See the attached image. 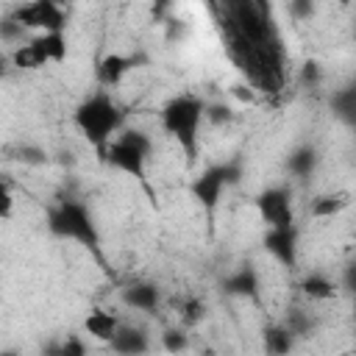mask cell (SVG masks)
<instances>
[{
	"mask_svg": "<svg viewBox=\"0 0 356 356\" xmlns=\"http://www.w3.org/2000/svg\"><path fill=\"white\" fill-rule=\"evenodd\" d=\"M47 228L53 236L58 239H70L78 242L83 248H97L100 245V234L95 225L92 211L81 203V200H58L56 206L47 209Z\"/></svg>",
	"mask_w": 356,
	"mask_h": 356,
	"instance_id": "obj_3",
	"label": "cell"
},
{
	"mask_svg": "<svg viewBox=\"0 0 356 356\" xmlns=\"http://www.w3.org/2000/svg\"><path fill=\"white\" fill-rule=\"evenodd\" d=\"M14 159H17V161H22V164H31V167L47 164V153H44L42 147H36V145H19Z\"/></svg>",
	"mask_w": 356,
	"mask_h": 356,
	"instance_id": "obj_23",
	"label": "cell"
},
{
	"mask_svg": "<svg viewBox=\"0 0 356 356\" xmlns=\"http://www.w3.org/2000/svg\"><path fill=\"white\" fill-rule=\"evenodd\" d=\"M239 181H242V164H239V161L211 164V167H206V170L192 181V197H195L209 214H214V209L220 206L225 189L236 186Z\"/></svg>",
	"mask_w": 356,
	"mask_h": 356,
	"instance_id": "obj_6",
	"label": "cell"
},
{
	"mask_svg": "<svg viewBox=\"0 0 356 356\" xmlns=\"http://www.w3.org/2000/svg\"><path fill=\"white\" fill-rule=\"evenodd\" d=\"M350 206V195L348 192H328V195H320L312 200V217L317 220H328V217H337L339 211H345Z\"/></svg>",
	"mask_w": 356,
	"mask_h": 356,
	"instance_id": "obj_15",
	"label": "cell"
},
{
	"mask_svg": "<svg viewBox=\"0 0 356 356\" xmlns=\"http://www.w3.org/2000/svg\"><path fill=\"white\" fill-rule=\"evenodd\" d=\"M292 345H295V337H292V331L286 325H270V328H264V348H267V353L281 356V353H289Z\"/></svg>",
	"mask_w": 356,
	"mask_h": 356,
	"instance_id": "obj_18",
	"label": "cell"
},
{
	"mask_svg": "<svg viewBox=\"0 0 356 356\" xmlns=\"http://www.w3.org/2000/svg\"><path fill=\"white\" fill-rule=\"evenodd\" d=\"M67 53H70V44H67L64 31H44L17 44L8 53V61L17 70H42L44 64H61Z\"/></svg>",
	"mask_w": 356,
	"mask_h": 356,
	"instance_id": "obj_5",
	"label": "cell"
},
{
	"mask_svg": "<svg viewBox=\"0 0 356 356\" xmlns=\"http://www.w3.org/2000/svg\"><path fill=\"white\" fill-rule=\"evenodd\" d=\"M53 3H58V6H67V3H70V0H53Z\"/></svg>",
	"mask_w": 356,
	"mask_h": 356,
	"instance_id": "obj_32",
	"label": "cell"
},
{
	"mask_svg": "<svg viewBox=\"0 0 356 356\" xmlns=\"http://www.w3.org/2000/svg\"><path fill=\"white\" fill-rule=\"evenodd\" d=\"M139 64V56H122V53H108L97 61V83L100 86H117L134 67Z\"/></svg>",
	"mask_w": 356,
	"mask_h": 356,
	"instance_id": "obj_10",
	"label": "cell"
},
{
	"mask_svg": "<svg viewBox=\"0 0 356 356\" xmlns=\"http://www.w3.org/2000/svg\"><path fill=\"white\" fill-rule=\"evenodd\" d=\"M56 353H61V356H81L86 348H83V342H78L75 337H70V339H64L58 348H53Z\"/></svg>",
	"mask_w": 356,
	"mask_h": 356,
	"instance_id": "obj_28",
	"label": "cell"
},
{
	"mask_svg": "<svg viewBox=\"0 0 356 356\" xmlns=\"http://www.w3.org/2000/svg\"><path fill=\"white\" fill-rule=\"evenodd\" d=\"M150 150H153V139L139 131V128H125V131H117L114 139L103 147V159L108 167L136 178L145 184V170H147V159H150Z\"/></svg>",
	"mask_w": 356,
	"mask_h": 356,
	"instance_id": "obj_4",
	"label": "cell"
},
{
	"mask_svg": "<svg viewBox=\"0 0 356 356\" xmlns=\"http://www.w3.org/2000/svg\"><path fill=\"white\" fill-rule=\"evenodd\" d=\"M200 317H203V303H200V300H186V303H184V312H181V320H184L186 325H195Z\"/></svg>",
	"mask_w": 356,
	"mask_h": 356,
	"instance_id": "obj_27",
	"label": "cell"
},
{
	"mask_svg": "<svg viewBox=\"0 0 356 356\" xmlns=\"http://www.w3.org/2000/svg\"><path fill=\"white\" fill-rule=\"evenodd\" d=\"M331 106H334V111H337L339 120H345L348 125H353V120H356V92H353L350 86L334 92Z\"/></svg>",
	"mask_w": 356,
	"mask_h": 356,
	"instance_id": "obj_19",
	"label": "cell"
},
{
	"mask_svg": "<svg viewBox=\"0 0 356 356\" xmlns=\"http://www.w3.org/2000/svg\"><path fill=\"white\" fill-rule=\"evenodd\" d=\"M8 67H11V61H8V53H0V78L8 72Z\"/></svg>",
	"mask_w": 356,
	"mask_h": 356,
	"instance_id": "obj_31",
	"label": "cell"
},
{
	"mask_svg": "<svg viewBox=\"0 0 356 356\" xmlns=\"http://www.w3.org/2000/svg\"><path fill=\"white\" fill-rule=\"evenodd\" d=\"M161 348L170 350V353H181V350L189 348V337L184 331H178V328H170V331L161 334Z\"/></svg>",
	"mask_w": 356,
	"mask_h": 356,
	"instance_id": "obj_24",
	"label": "cell"
},
{
	"mask_svg": "<svg viewBox=\"0 0 356 356\" xmlns=\"http://www.w3.org/2000/svg\"><path fill=\"white\" fill-rule=\"evenodd\" d=\"M72 122L83 134V139L103 153V147L122 128V111L111 100L108 92H95V95H89L86 100L78 103V108L72 114Z\"/></svg>",
	"mask_w": 356,
	"mask_h": 356,
	"instance_id": "obj_1",
	"label": "cell"
},
{
	"mask_svg": "<svg viewBox=\"0 0 356 356\" xmlns=\"http://www.w3.org/2000/svg\"><path fill=\"white\" fill-rule=\"evenodd\" d=\"M159 300H161L159 286L147 284V281H139V284H131V286L122 289V303L136 309V312H156Z\"/></svg>",
	"mask_w": 356,
	"mask_h": 356,
	"instance_id": "obj_13",
	"label": "cell"
},
{
	"mask_svg": "<svg viewBox=\"0 0 356 356\" xmlns=\"http://www.w3.org/2000/svg\"><path fill=\"white\" fill-rule=\"evenodd\" d=\"M264 250L281 264V267H298V228L295 225H278L267 228L264 234Z\"/></svg>",
	"mask_w": 356,
	"mask_h": 356,
	"instance_id": "obj_9",
	"label": "cell"
},
{
	"mask_svg": "<svg viewBox=\"0 0 356 356\" xmlns=\"http://www.w3.org/2000/svg\"><path fill=\"white\" fill-rule=\"evenodd\" d=\"M117 328H120V317L114 312H108V309H100V306L89 309V314L83 320V331L97 342H108Z\"/></svg>",
	"mask_w": 356,
	"mask_h": 356,
	"instance_id": "obj_12",
	"label": "cell"
},
{
	"mask_svg": "<svg viewBox=\"0 0 356 356\" xmlns=\"http://www.w3.org/2000/svg\"><path fill=\"white\" fill-rule=\"evenodd\" d=\"M222 289L236 298H256L259 295V275L253 267H239L222 281Z\"/></svg>",
	"mask_w": 356,
	"mask_h": 356,
	"instance_id": "obj_14",
	"label": "cell"
},
{
	"mask_svg": "<svg viewBox=\"0 0 356 356\" xmlns=\"http://www.w3.org/2000/svg\"><path fill=\"white\" fill-rule=\"evenodd\" d=\"M320 64L317 61H306L303 64V83H312V86H317L320 83Z\"/></svg>",
	"mask_w": 356,
	"mask_h": 356,
	"instance_id": "obj_29",
	"label": "cell"
},
{
	"mask_svg": "<svg viewBox=\"0 0 356 356\" xmlns=\"http://www.w3.org/2000/svg\"><path fill=\"white\" fill-rule=\"evenodd\" d=\"M108 348L114 353H125V356H136V353H145L150 348V339L142 328H134V325H125L120 323V328L114 331V337L108 339Z\"/></svg>",
	"mask_w": 356,
	"mask_h": 356,
	"instance_id": "obj_11",
	"label": "cell"
},
{
	"mask_svg": "<svg viewBox=\"0 0 356 356\" xmlns=\"http://www.w3.org/2000/svg\"><path fill=\"white\" fill-rule=\"evenodd\" d=\"M203 120H209L211 125H228L234 120V108L228 103H206Z\"/></svg>",
	"mask_w": 356,
	"mask_h": 356,
	"instance_id": "obj_22",
	"label": "cell"
},
{
	"mask_svg": "<svg viewBox=\"0 0 356 356\" xmlns=\"http://www.w3.org/2000/svg\"><path fill=\"white\" fill-rule=\"evenodd\" d=\"M231 95H236L239 100H248V103H253V92H250L248 86H234V89H231Z\"/></svg>",
	"mask_w": 356,
	"mask_h": 356,
	"instance_id": "obj_30",
	"label": "cell"
},
{
	"mask_svg": "<svg viewBox=\"0 0 356 356\" xmlns=\"http://www.w3.org/2000/svg\"><path fill=\"white\" fill-rule=\"evenodd\" d=\"M286 170L295 175V178H309L314 170H317V150L312 145H300L289 153L286 159Z\"/></svg>",
	"mask_w": 356,
	"mask_h": 356,
	"instance_id": "obj_16",
	"label": "cell"
},
{
	"mask_svg": "<svg viewBox=\"0 0 356 356\" xmlns=\"http://www.w3.org/2000/svg\"><path fill=\"white\" fill-rule=\"evenodd\" d=\"M14 214V192L11 184L0 175V220H8Z\"/></svg>",
	"mask_w": 356,
	"mask_h": 356,
	"instance_id": "obj_25",
	"label": "cell"
},
{
	"mask_svg": "<svg viewBox=\"0 0 356 356\" xmlns=\"http://www.w3.org/2000/svg\"><path fill=\"white\" fill-rule=\"evenodd\" d=\"M28 28H22V22H17L14 19V14H6V17H0V42L3 44H22L25 39H28Z\"/></svg>",
	"mask_w": 356,
	"mask_h": 356,
	"instance_id": "obj_20",
	"label": "cell"
},
{
	"mask_svg": "<svg viewBox=\"0 0 356 356\" xmlns=\"http://www.w3.org/2000/svg\"><path fill=\"white\" fill-rule=\"evenodd\" d=\"M300 289L309 300H331L337 295V281H331L325 273H309L300 281Z\"/></svg>",
	"mask_w": 356,
	"mask_h": 356,
	"instance_id": "obj_17",
	"label": "cell"
},
{
	"mask_svg": "<svg viewBox=\"0 0 356 356\" xmlns=\"http://www.w3.org/2000/svg\"><path fill=\"white\" fill-rule=\"evenodd\" d=\"M11 14L28 31L44 33V31H64L67 28V11H64V6H58L53 0H28V3L17 6Z\"/></svg>",
	"mask_w": 356,
	"mask_h": 356,
	"instance_id": "obj_7",
	"label": "cell"
},
{
	"mask_svg": "<svg viewBox=\"0 0 356 356\" xmlns=\"http://www.w3.org/2000/svg\"><path fill=\"white\" fill-rule=\"evenodd\" d=\"M284 325L292 331V337H306L312 331V317L303 312V309H292L284 320Z\"/></svg>",
	"mask_w": 356,
	"mask_h": 356,
	"instance_id": "obj_21",
	"label": "cell"
},
{
	"mask_svg": "<svg viewBox=\"0 0 356 356\" xmlns=\"http://www.w3.org/2000/svg\"><path fill=\"white\" fill-rule=\"evenodd\" d=\"M256 211L267 228L278 225H295V209H292V192L286 186H267L256 195Z\"/></svg>",
	"mask_w": 356,
	"mask_h": 356,
	"instance_id": "obj_8",
	"label": "cell"
},
{
	"mask_svg": "<svg viewBox=\"0 0 356 356\" xmlns=\"http://www.w3.org/2000/svg\"><path fill=\"white\" fill-rule=\"evenodd\" d=\"M203 111H206V100H200L197 95H178L167 100L161 108V128L175 139V145L184 150L189 161L197 156L200 125L206 122Z\"/></svg>",
	"mask_w": 356,
	"mask_h": 356,
	"instance_id": "obj_2",
	"label": "cell"
},
{
	"mask_svg": "<svg viewBox=\"0 0 356 356\" xmlns=\"http://www.w3.org/2000/svg\"><path fill=\"white\" fill-rule=\"evenodd\" d=\"M289 17L303 22L314 17V0H289Z\"/></svg>",
	"mask_w": 356,
	"mask_h": 356,
	"instance_id": "obj_26",
	"label": "cell"
}]
</instances>
